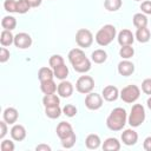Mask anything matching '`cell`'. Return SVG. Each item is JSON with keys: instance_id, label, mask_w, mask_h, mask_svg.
<instances>
[{"instance_id": "obj_1", "label": "cell", "mask_w": 151, "mask_h": 151, "mask_svg": "<svg viewBox=\"0 0 151 151\" xmlns=\"http://www.w3.org/2000/svg\"><path fill=\"white\" fill-rule=\"evenodd\" d=\"M126 122H127V114L125 109L116 107L111 111V113L106 118V126L111 131H120L124 129Z\"/></svg>"}, {"instance_id": "obj_2", "label": "cell", "mask_w": 151, "mask_h": 151, "mask_svg": "<svg viewBox=\"0 0 151 151\" xmlns=\"http://www.w3.org/2000/svg\"><path fill=\"white\" fill-rule=\"evenodd\" d=\"M116 34H117V29L113 25H111V24L104 25L97 32L96 41L99 46H107L113 41V39L116 38Z\"/></svg>"}, {"instance_id": "obj_3", "label": "cell", "mask_w": 151, "mask_h": 151, "mask_svg": "<svg viewBox=\"0 0 151 151\" xmlns=\"http://www.w3.org/2000/svg\"><path fill=\"white\" fill-rule=\"evenodd\" d=\"M145 120V109L142 104H134L131 107V112L127 117V123L131 127L140 126Z\"/></svg>"}, {"instance_id": "obj_4", "label": "cell", "mask_w": 151, "mask_h": 151, "mask_svg": "<svg viewBox=\"0 0 151 151\" xmlns=\"http://www.w3.org/2000/svg\"><path fill=\"white\" fill-rule=\"evenodd\" d=\"M140 96V88L137 85H127L125 87H123V90L119 93V97L122 98L123 101L131 104L134 103Z\"/></svg>"}, {"instance_id": "obj_5", "label": "cell", "mask_w": 151, "mask_h": 151, "mask_svg": "<svg viewBox=\"0 0 151 151\" xmlns=\"http://www.w3.org/2000/svg\"><path fill=\"white\" fill-rule=\"evenodd\" d=\"M76 42L81 48H87L93 42V34L90 29L80 28L76 33Z\"/></svg>"}, {"instance_id": "obj_6", "label": "cell", "mask_w": 151, "mask_h": 151, "mask_svg": "<svg viewBox=\"0 0 151 151\" xmlns=\"http://www.w3.org/2000/svg\"><path fill=\"white\" fill-rule=\"evenodd\" d=\"M93 87H94V80L90 76H81L78 78V80L76 83L77 91L83 94H87V93L92 92Z\"/></svg>"}, {"instance_id": "obj_7", "label": "cell", "mask_w": 151, "mask_h": 151, "mask_svg": "<svg viewBox=\"0 0 151 151\" xmlns=\"http://www.w3.org/2000/svg\"><path fill=\"white\" fill-rule=\"evenodd\" d=\"M85 105L88 110L96 111L103 106V96L96 93V92H90L85 97Z\"/></svg>"}, {"instance_id": "obj_8", "label": "cell", "mask_w": 151, "mask_h": 151, "mask_svg": "<svg viewBox=\"0 0 151 151\" xmlns=\"http://www.w3.org/2000/svg\"><path fill=\"white\" fill-rule=\"evenodd\" d=\"M14 45H15V47L21 48V50L28 48L32 45V38L28 33L20 32L14 35Z\"/></svg>"}, {"instance_id": "obj_9", "label": "cell", "mask_w": 151, "mask_h": 151, "mask_svg": "<svg viewBox=\"0 0 151 151\" xmlns=\"http://www.w3.org/2000/svg\"><path fill=\"white\" fill-rule=\"evenodd\" d=\"M117 40L118 44L120 46H127V45H132L134 41V35L130 29H122L118 35H117Z\"/></svg>"}, {"instance_id": "obj_10", "label": "cell", "mask_w": 151, "mask_h": 151, "mask_svg": "<svg viewBox=\"0 0 151 151\" xmlns=\"http://www.w3.org/2000/svg\"><path fill=\"white\" fill-rule=\"evenodd\" d=\"M122 142L127 146H132L138 142V133L133 129H126L122 133Z\"/></svg>"}, {"instance_id": "obj_11", "label": "cell", "mask_w": 151, "mask_h": 151, "mask_svg": "<svg viewBox=\"0 0 151 151\" xmlns=\"http://www.w3.org/2000/svg\"><path fill=\"white\" fill-rule=\"evenodd\" d=\"M118 73L123 77H129L134 72V65L129 59H124L118 64Z\"/></svg>"}, {"instance_id": "obj_12", "label": "cell", "mask_w": 151, "mask_h": 151, "mask_svg": "<svg viewBox=\"0 0 151 151\" xmlns=\"http://www.w3.org/2000/svg\"><path fill=\"white\" fill-rule=\"evenodd\" d=\"M57 92H58L59 97H63V98H68V97H71L72 93H73V85H72V83H70V81H67V80H61V81L58 84Z\"/></svg>"}, {"instance_id": "obj_13", "label": "cell", "mask_w": 151, "mask_h": 151, "mask_svg": "<svg viewBox=\"0 0 151 151\" xmlns=\"http://www.w3.org/2000/svg\"><path fill=\"white\" fill-rule=\"evenodd\" d=\"M103 98L106 100V101H114L118 99L119 97V91L116 86L113 85H107L103 88V93H101Z\"/></svg>"}, {"instance_id": "obj_14", "label": "cell", "mask_w": 151, "mask_h": 151, "mask_svg": "<svg viewBox=\"0 0 151 151\" xmlns=\"http://www.w3.org/2000/svg\"><path fill=\"white\" fill-rule=\"evenodd\" d=\"M11 137H12V139L13 140H15V142H21V140H24L25 138H26V129L22 126V125H20V124H13V126H12V129H11Z\"/></svg>"}, {"instance_id": "obj_15", "label": "cell", "mask_w": 151, "mask_h": 151, "mask_svg": "<svg viewBox=\"0 0 151 151\" xmlns=\"http://www.w3.org/2000/svg\"><path fill=\"white\" fill-rule=\"evenodd\" d=\"M55 132H57V136H58L60 139H64V138L68 137L71 133H73V127H72V125H71L70 123H67V122H60V123L58 124V126H57Z\"/></svg>"}, {"instance_id": "obj_16", "label": "cell", "mask_w": 151, "mask_h": 151, "mask_svg": "<svg viewBox=\"0 0 151 151\" xmlns=\"http://www.w3.org/2000/svg\"><path fill=\"white\" fill-rule=\"evenodd\" d=\"M67 57H68V61L71 63V65H76V64H78L79 61H81V60H84L86 58V55H85V53H84V51L81 48L71 50L68 52Z\"/></svg>"}, {"instance_id": "obj_17", "label": "cell", "mask_w": 151, "mask_h": 151, "mask_svg": "<svg viewBox=\"0 0 151 151\" xmlns=\"http://www.w3.org/2000/svg\"><path fill=\"white\" fill-rule=\"evenodd\" d=\"M18 117H19V112L15 107H7V109H5V111L2 113V118L7 124L17 123Z\"/></svg>"}, {"instance_id": "obj_18", "label": "cell", "mask_w": 151, "mask_h": 151, "mask_svg": "<svg viewBox=\"0 0 151 151\" xmlns=\"http://www.w3.org/2000/svg\"><path fill=\"white\" fill-rule=\"evenodd\" d=\"M58 88V85L55 84V81L53 79L50 80H45V81H40V90L44 94H51V93H55Z\"/></svg>"}, {"instance_id": "obj_19", "label": "cell", "mask_w": 151, "mask_h": 151, "mask_svg": "<svg viewBox=\"0 0 151 151\" xmlns=\"http://www.w3.org/2000/svg\"><path fill=\"white\" fill-rule=\"evenodd\" d=\"M100 143H101L100 137H99L98 134H96V133L88 134V136L86 137V139H85V145H86V147L90 149V150H96V149H98V147L100 146Z\"/></svg>"}, {"instance_id": "obj_20", "label": "cell", "mask_w": 151, "mask_h": 151, "mask_svg": "<svg viewBox=\"0 0 151 151\" xmlns=\"http://www.w3.org/2000/svg\"><path fill=\"white\" fill-rule=\"evenodd\" d=\"M101 147L105 151H118L120 149V142L117 138L110 137V138H107V139L104 140Z\"/></svg>"}, {"instance_id": "obj_21", "label": "cell", "mask_w": 151, "mask_h": 151, "mask_svg": "<svg viewBox=\"0 0 151 151\" xmlns=\"http://www.w3.org/2000/svg\"><path fill=\"white\" fill-rule=\"evenodd\" d=\"M42 104H44L45 107H48V106H58L60 104L59 94H55V93L45 94L44 98H42Z\"/></svg>"}, {"instance_id": "obj_22", "label": "cell", "mask_w": 151, "mask_h": 151, "mask_svg": "<svg viewBox=\"0 0 151 151\" xmlns=\"http://www.w3.org/2000/svg\"><path fill=\"white\" fill-rule=\"evenodd\" d=\"M134 38H136L139 42L144 44V42H147V41L150 40V38H151V33H150V31H149L147 27L137 28V32H136V34H134Z\"/></svg>"}, {"instance_id": "obj_23", "label": "cell", "mask_w": 151, "mask_h": 151, "mask_svg": "<svg viewBox=\"0 0 151 151\" xmlns=\"http://www.w3.org/2000/svg\"><path fill=\"white\" fill-rule=\"evenodd\" d=\"M91 59H92V61L96 63V64H103V63H105L106 59H107V53H106L104 50H101V48L94 50V51L92 52V54H91Z\"/></svg>"}, {"instance_id": "obj_24", "label": "cell", "mask_w": 151, "mask_h": 151, "mask_svg": "<svg viewBox=\"0 0 151 151\" xmlns=\"http://www.w3.org/2000/svg\"><path fill=\"white\" fill-rule=\"evenodd\" d=\"M72 66H73V70H74L76 72H78V73H86V72H88V71L91 70V61H90V59L86 57L84 60H81V61H79L78 64L72 65Z\"/></svg>"}, {"instance_id": "obj_25", "label": "cell", "mask_w": 151, "mask_h": 151, "mask_svg": "<svg viewBox=\"0 0 151 151\" xmlns=\"http://www.w3.org/2000/svg\"><path fill=\"white\" fill-rule=\"evenodd\" d=\"M38 78L40 81H45V80H50V79H53L54 78V72H53V68H50V67H40L39 71H38Z\"/></svg>"}, {"instance_id": "obj_26", "label": "cell", "mask_w": 151, "mask_h": 151, "mask_svg": "<svg viewBox=\"0 0 151 151\" xmlns=\"http://www.w3.org/2000/svg\"><path fill=\"white\" fill-rule=\"evenodd\" d=\"M0 44L5 47L7 46H11L12 44H14V35L12 34L11 31H7V29H4L0 34Z\"/></svg>"}, {"instance_id": "obj_27", "label": "cell", "mask_w": 151, "mask_h": 151, "mask_svg": "<svg viewBox=\"0 0 151 151\" xmlns=\"http://www.w3.org/2000/svg\"><path fill=\"white\" fill-rule=\"evenodd\" d=\"M132 21L137 28L147 26V18H146V14H144V13H136L132 18Z\"/></svg>"}, {"instance_id": "obj_28", "label": "cell", "mask_w": 151, "mask_h": 151, "mask_svg": "<svg viewBox=\"0 0 151 151\" xmlns=\"http://www.w3.org/2000/svg\"><path fill=\"white\" fill-rule=\"evenodd\" d=\"M1 26L4 29H7V31H12L17 27V19L12 15H6L2 18L1 20Z\"/></svg>"}, {"instance_id": "obj_29", "label": "cell", "mask_w": 151, "mask_h": 151, "mask_svg": "<svg viewBox=\"0 0 151 151\" xmlns=\"http://www.w3.org/2000/svg\"><path fill=\"white\" fill-rule=\"evenodd\" d=\"M53 72H54V77L59 80H65L68 76V67L63 64L60 66H57L55 68H53Z\"/></svg>"}, {"instance_id": "obj_30", "label": "cell", "mask_w": 151, "mask_h": 151, "mask_svg": "<svg viewBox=\"0 0 151 151\" xmlns=\"http://www.w3.org/2000/svg\"><path fill=\"white\" fill-rule=\"evenodd\" d=\"M63 113V110L60 109V106H48L45 107V114L51 118V119H57L60 117V114Z\"/></svg>"}, {"instance_id": "obj_31", "label": "cell", "mask_w": 151, "mask_h": 151, "mask_svg": "<svg viewBox=\"0 0 151 151\" xmlns=\"http://www.w3.org/2000/svg\"><path fill=\"white\" fill-rule=\"evenodd\" d=\"M123 5L122 0H105L104 6L109 12H116L118 11Z\"/></svg>"}, {"instance_id": "obj_32", "label": "cell", "mask_w": 151, "mask_h": 151, "mask_svg": "<svg viewBox=\"0 0 151 151\" xmlns=\"http://www.w3.org/2000/svg\"><path fill=\"white\" fill-rule=\"evenodd\" d=\"M134 54V50L131 45H127V46H122L120 50H119V55L123 58V59H130L132 58Z\"/></svg>"}, {"instance_id": "obj_33", "label": "cell", "mask_w": 151, "mask_h": 151, "mask_svg": "<svg viewBox=\"0 0 151 151\" xmlns=\"http://www.w3.org/2000/svg\"><path fill=\"white\" fill-rule=\"evenodd\" d=\"M76 140H77V136H76L74 132L71 133L68 137H66V138H64V139H60L61 145H63V147H65V149H71V147H73L74 144H76Z\"/></svg>"}, {"instance_id": "obj_34", "label": "cell", "mask_w": 151, "mask_h": 151, "mask_svg": "<svg viewBox=\"0 0 151 151\" xmlns=\"http://www.w3.org/2000/svg\"><path fill=\"white\" fill-rule=\"evenodd\" d=\"M31 5L27 0H18L17 2V13L19 14H25L29 11Z\"/></svg>"}, {"instance_id": "obj_35", "label": "cell", "mask_w": 151, "mask_h": 151, "mask_svg": "<svg viewBox=\"0 0 151 151\" xmlns=\"http://www.w3.org/2000/svg\"><path fill=\"white\" fill-rule=\"evenodd\" d=\"M48 64H50L51 68H55L57 66H60V65H63V64H65V63H64V58H63L61 55H59V54H53V55L50 57Z\"/></svg>"}, {"instance_id": "obj_36", "label": "cell", "mask_w": 151, "mask_h": 151, "mask_svg": "<svg viewBox=\"0 0 151 151\" xmlns=\"http://www.w3.org/2000/svg\"><path fill=\"white\" fill-rule=\"evenodd\" d=\"M77 112H78L77 107H76L74 105H72V104H67V105H65V106L63 107V113H64L65 116L70 117V118L74 117V116L77 114Z\"/></svg>"}, {"instance_id": "obj_37", "label": "cell", "mask_w": 151, "mask_h": 151, "mask_svg": "<svg viewBox=\"0 0 151 151\" xmlns=\"http://www.w3.org/2000/svg\"><path fill=\"white\" fill-rule=\"evenodd\" d=\"M0 149H1V151H14L15 145L9 139H2L1 144H0Z\"/></svg>"}, {"instance_id": "obj_38", "label": "cell", "mask_w": 151, "mask_h": 151, "mask_svg": "<svg viewBox=\"0 0 151 151\" xmlns=\"http://www.w3.org/2000/svg\"><path fill=\"white\" fill-rule=\"evenodd\" d=\"M17 2L15 0H5L4 2V8L5 11L9 12V13H15L17 12Z\"/></svg>"}, {"instance_id": "obj_39", "label": "cell", "mask_w": 151, "mask_h": 151, "mask_svg": "<svg viewBox=\"0 0 151 151\" xmlns=\"http://www.w3.org/2000/svg\"><path fill=\"white\" fill-rule=\"evenodd\" d=\"M142 91L145 94L151 96V78H146L142 83Z\"/></svg>"}, {"instance_id": "obj_40", "label": "cell", "mask_w": 151, "mask_h": 151, "mask_svg": "<svg viewBox=\"0 0 151 151\" xmlns=\"http://www.w3.org/2000/svg\"><path fill=\"white\" fill-rule=\"evenodd\" d=\"M140 9L142 13L144 14H151V1L150 0H145L140 4Z\"/></svg>"}, {"instance_id": "obj_41", "label": "cell", "mask_w": 151, "mask_h": 151, "mask_svg": "<svg viewBox=\"0 0 151 151\" xmlns=\"http://www.w3.org/2000/svg\"><path fill=\"white\" fill-rule=\"evenodd\" d=\"M9 59V51L4 46L0 48V63H6Z\"/></svg>"}, {"instance_id": "obj_42", "label": "cell", "mask_w": 151, "mask_h": 151, "mask_svg": "<svg viewBox=\"0 0 151 151\" xmlns=\"http://www.w3.org/2000/svg\"><path fill=\"white\" fill-rule=\"evenodd\" d=\"M7 134V123L5 120L0 122V139H4Z\"/></svg>"}, {"instance_id": "obj_43", "label": "cell", "mask_w": 151, "mask_h": 151, "mask_svg": "<svg viewBox=\"0 0 151 151\" xmlns=\"http://www.w3.org/2000/svg\"><path fill=\"white\" fill-rule=\"evenodd\" d=\"M143 146H144V150L151 151V136H149V137H146V138L144 139Z\"/></svg>"}, {"instance_id": "obj_44", "label": "cell", "mask_w": 151, "mask_h": 151, "mask_svg": "<svg viewBox=\"0 0 151 151\" xmlns=\"http://www.w3.org/2000/svg\"><path fill=\"white\" fill-rule=\"evenodd\" d=\"M37 151H51V146H48L47 144H39L35 146Z\"/></svg>"}, {"instance_id": "obj_45", "label": "cell", "mask_w": 151, "mask_h": 151, "mask_svg": "<svg viewBox=\"0 0 151 151\" xmlns=\"http://www.w3.org/2000/svg\"><path fill=\"white\" fill-rule=\"evenodd\" d=\"M27 1L29 2L31 7H38V6H40L41 2H42V0H27Z\"/></svg>"}, {"instance_id": "obj_46", "label": "cell", "mask_w": 151, "mask_h": 151, "mask_svg": "<svg viewBox=\"0 0 151 151\" xmlns=\"http://www.w3.org/2000/svg\"><path fill=\"white\" fill-rule=\"evenodd\" d=\"M146 104H147V107L151 110V96L147 98V101H146Z\"/></svg>"}, {"instance_id": "obj_47", "label": "cell", "mask_w": 151, "mask_h": 151, "mask_svg": "<svg viewBox=\"0 0 151 151\" xmlns=\"http://www.w3.org/2000/svg\"><path fill=\"white\" fill-rule=\"evenodd\" d=\"M134 1H142V0H134Z\"/></svg>"}]
</instances>
